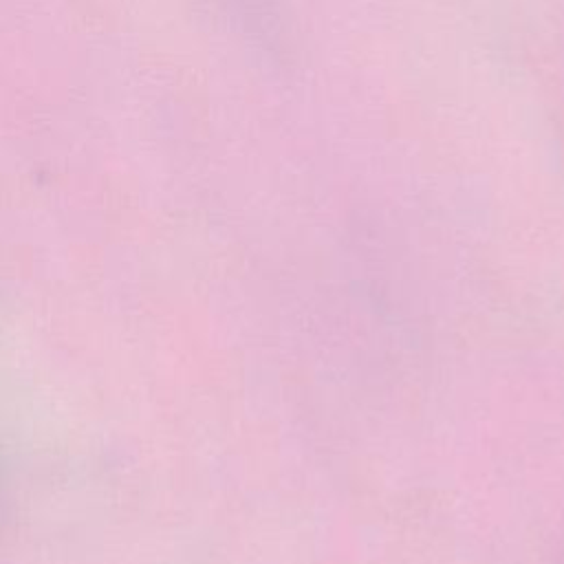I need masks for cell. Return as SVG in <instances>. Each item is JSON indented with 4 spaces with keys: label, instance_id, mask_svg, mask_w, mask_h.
Segmentation results:
<instances>
[]
</instances>
